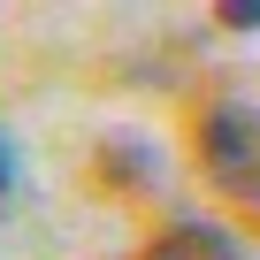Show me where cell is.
Here are the masks:
<instances>
[{
  "instance_id": "1",
  "label": "cell",
  "mask_w": 260,
  "mask_h": 260,
  "mask_svg": "<svg viewBox=\"0 0 260 260\" xmlns=\"http://www.w3.org/2000/svg\"><path fill=\"white\" fill-rule=\"evenodd\" d=\"M199 169L230 199H260V107L222 100V107L199 115Z\"/></svg>"
},
{
  "instance_id": "2",
  "label": "cell",
  "mask_w": 260,
  "mask_h": 260,
  "mask_svg": "<svg viewBox=\"0 0 260 260\" xmlns=\"http://www.w3.org/2000/svg\"><path fill=\"white\" fill-rule=\"evenodd\" d=\"M146 260H245V252H237V237L214 230V222H169V230L146 245Z\"/></svg>"
},
{
  "instance_id": "3",
  "label": "cell",
  "mask_w": 260,
  "mask_h": 260,
  "mask_svg": "<svg viewBox=\"0 0 260 260\" xmlns=\"http://www.w3.org/2000/svg\"><path fill=\"white\" fill-rule=\"evenodd\" d=\"M100 169H107V184L122 191V199H138V191H153V176H161V161L138 146V138H115V146H100Z\"/></svg>"
},
{
  "instance_id": "4",
  "label": "cell",
  "mask_w": 260,
  "mask_h": 260,
  "mask_svg": "<svg viewBox=\"0 0 260 260\" xmlns=\"http://www.w3.org/2000/svg\"><path fill=\"white\" fill-rule=\"evenodd\" d=\"M222 31H260V8H245V0H237V8H222Z\"/></svg>"
},
{
  "instance_id": "5",
  "label": "cell",
  "mask_w": 260,
  "mask_h": 260,
  "mask_svg": "<svg viewBox=\"0 0 260 260\" xmlns=\"http://www.w3.org/2000/svg\"><path fill=\"white\" fill-rule=\"evenodd\" d=\"M16 191V146H8V130H0V199Z\"/></svg>"
}]
</instances>
